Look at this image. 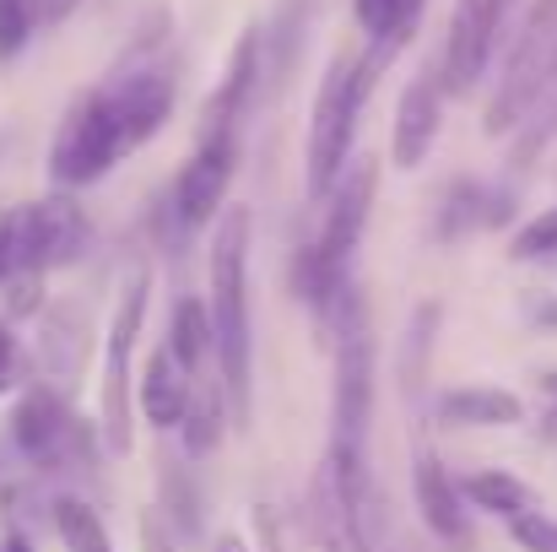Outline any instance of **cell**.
<instances>
[{
    "instance_id": "1",
    "label": "cell",
    "mask_w": 557,
    "mask_h": 552,
    "mask_svg": "<svg viewBox=\"0 0 557 552\" xmlns=\"http://www.w3.org/2000/svg\"><path fill=\"white\" fill-rule=\"evenodd\" d=\"M249 206H233L211 233V358L222 368V395L233 406V422H249Z\"/></svg>"
},
{
    "instance_id": "2",
    "label": "cell",
    "mask_w": 557,
    "mask_h": 552,
    "mask_svg": "<svg viewBox=\"0 0 557 552\" xmlns=\"http://www.w3.org/2000/svg\"><path fill=\"white\" fill-rule=\"evenodd\" d=\"M373 71L363 54H347L325 71L320 93H314V120H309V200H325L336 174L347 169V152H352V136H358V114H363V98L373 87Z\"/></svg>"
},
{
    "instance_id": "3",
    "label": "cell",
    "mask_w": 557,
    "mask_h": 552,
    "mask_svg": "<svg viewBox=\"0 0 557 552\" xmlns=\"http://www.w3.org/2000/svg\"><path fill=\"white\" fill-rule=\"evenodd\" d=\"M320 320L336 336V433H331V450H358L363 455V433H369V412H373V364H369V320H363L358 287L342 282V293L331 298V309Z\"/></svg>"
},
{
    "instance_id": "4",
    "label": "cell",
    "mask_w": 557,
    "mask_h": 552,
    "mask_svg": "<svg viewBox=\"0 0 557 552\" xmlns=\"http://www.w3.org/2000/svg\"><path fill=\"white\" fill-rule=\"evenodd\" d=\"M125 152H136V147H131V136H125L114 103H109L103 87H98V93H87V98H76V103L65 109V120H60V131H54V147H49V174H54V184L76 189V184L103 180Z\"/></svg>"
},
{
    "instance_id": "5",
    "label": "cell",
    "mask_w": 557,
    "mask_h": 552,
    "mask_svg": "<svg viewBox=\"0 0 557 552\" xmlns=\"http://www.w3.org/2000/svg\"><path fill=\"white\" fill-rule=\"evenodd\" d=\"M557 65V0H536L525 11V27L509 49V65L498 76V93L487 103V136H509L520 125V114L531 109V98L542 93V82L553 76Z\"/></svg>"
},
{
    "instance_id": "6",
    "label": "cell",
    "mask_w": 557,
    "mask_h": 552,
    "mask_svg": "<svg viewBox=\"0 0 557 552\" xmlns=\"http://www.w3.org/2000/svg\"><path fill=\"white\" fill-rule=\"evenodd\" d=\"M92 244V222L71 195H44L33 206H16V271H54L82 260Z\"/></svg>"
},
{
    "instance_id": "7",
    "label": "cell",
    "mask_w": 557,
    "mask_h": 552,
    "mask_svg": "<svg viewBox=\"0 0 557 552\" xmlns=\"http://www.w3.org/2000/svg\"><path fill=\"white\" fill-rule=\"evenodd\" d=\"M515 0H455V16H449V38H444V65H438V82L444 93H471L498 49V33H504V16H509Z\"/></svg>"
},
{
    "instance_id": "8",
    "label": "cell",
    "mask_w": 557,
    "mask_h": 552,
    "mask_svg": "<svg viewBox=\"0 0 557 552\" xmlns=\"http://www.w3.org/2000/svg\"><path fill=\"white\" fill-rule=\"evenodd\" d=\"M147 315V277H136L120 298L114 331H109V368H103V439L114 455H131V353Z\"/></svg>"
},
{
    "instance_id": "9",
    "label": "cell",
    "mask_w": 557,
    "mask_h": 552,
    "mask_svg": "<svg viewBox=\"0 0 557 552\" xmlns=\"http://www.w3.org/2000/svg\"><path fill=\"white\" fill-rule=\"evenodd\" d=\"M76 417L65 412V401L54 395V390H27L22 401H16V412H11V439H16V450L38 466V471H54V466H65L71 461V450H76Z\"/></svg>"
},
{
    "instance_id": "10",
    "label": "cell",
    "mask_w": 557,
    "mask_h": 552,
    "mask_svg": "<svg viewBox=\"0 0 557 552\" xmlns=\"http://www.w3.org/2000/svg\"><path fill=\"white\" fill-rule=\"evenodd\" d=\"M238 169V136H216V142H200V152L189 158V169L180 174L174 195H169V211L180 217V228H200L216 217L227 184Z\"/></svg>"
},
{
    "instance_id": "11",
    "label": "cell",
    "mask_w": 557,
    "mask_h": 552,
    "mask_svg": "<svg viewBox=\"0 0 557 552\" xmlns=\"http://www.w3.org/2000/svg\"><path fill=\"white\" fill-rule=\"evenodd\" d=\"M438 120H444V82L438 71H422L417 82H406L400 109H395V163L400 169H417L433 152Z\"/></svg>"
},
{
    "instance_id": "12",
    "label": "cell",
    "mask_w": 557,
    "mask_h": 552,
    "mask_svg": "<svg viewBox=\"0 0 557 552\" xmlns=\"http://www.w3.org/2000/svg\"><path fill=\"white\" fill-rule=\"evenodd\" d=\"M255 71H260V33L249 27L238 44H233V60H227V76L216 82L211 103H206V125H200V142H216V136H238V120L249 109V93H255Z\"/></svg>"
},
{
    "instance_id": "13",
    "label": "cell",
    "mask_w": 557,
    "mask_h": 552,
    "mask_svg": "<svg viewBox=\"0 0 557 552\" xmlns=\"http://www.w3.org/2000/svg\"><path fill=\"white\" fill-rule=\"evenodd\" d=\"M411 493H417V510L428 520V531L449 548H471V526H466V510H460V488L449 482V471L433 461V455H417L411 466Z\"/></svg>"
},
{
    "instance_id": "14",
    "label": "cell",
    "mask_w": 557,
    "mask_h": 552,
    "mask_svg": "<svg viewBox=\"0 0 557 552\" xmlns=\"http://www.w3.org/2000/svg\"><path fill=\"white\" fill-rule=\"evenodd\" d=\"M195 373L174 364V353L163 347V353H152L147 368H141V379H136V406H141V417L152 422V428H180L185 422V406H189V384Z\"/></svg>"
},
{
    "instance_id": "15",
    "label": "cell",
    "mask_w": 557,
    "mask_h": 552,
    "mask_svg": "<svg viewBox=\"0 0 557 552\" xmlns=\"http://www.w3.org/2000/svg\"><path fill=\"white\" fill-rule=\"evenodd\" d=\"M309 526H314V542L325 552H369V537H363L358 515L347 510V499H342V488H336L325 461H320L314 488H309Z\"/></svg>"
},
{
    "instance_id": "16",
    "label": "cell",
    "mask_w": 557,
    "mask_h": 552,
    "mask_svg": "<svg viewBox=\"0 0 557 552\" xmlns=\"http://www.w3.org/2000/svg\"><path fill=\"white\" fill-rule=\"evenodd\" d=\"M438 422H460V428H509V422H525V401L509 395V390L471 384V390H449V395L438 401Z\"/></svg>"
},
{
    "instance_id": "17",
    "label": "cell",
    "mask_w": 557,
    "mask_h": 552,
    "mask_svg": "<svg viewBox=\"0 0 557 552\" xmlns=\"http://www.w3.org/2000/svg\"><path fill=\"white\" fill-rule=\"evenodd\" d=\"M504 217H509V200L487 195L476 180H460V184H449V195H444L438 238H455V233H471V228H482V222H504Z\"/></svg>"
},
{
    "instance_id": "18",
    "label": "cell",
    "mask_w": 557,
    "mask_h": 552,
    "mask_svg": "<svg viewBox=\"0 0 557 552\" xmlns=\"http://www.w3.org/2000/svg\"><path fill=\"white\" fill-rule=\"evenodd\" d=\"M476 510H487V515H504V520H520V515H536V493L520 482V477H509V471H476V477H466V488H460Z\"/></svg>"
},
{
    "instance_id": "19",
    "label": "cell",
    "mask_w": 557,
    "mask_h": 552,
    "mask_svg": "<svg viewBox=\"0 0 557 552\" xmlns=\"http://www.w3.org/2000/svg\"><path fill=\"white\" fill-rule=\"evenodd\" d=\"M557 142V65L553 76L542 82V93L531 98V109L520 114V125H515V163L525 169V163H536V152Z\"/></svg>"
},
{
    "instance_id": "20",
    "label": "cell",
    "mask_w": 557,
    "mask_h": 552,
    "mask_svg": "<svg viewBox=\"0 0 557 552\" xmlns=\"http://www.w3.org/2000/svg\"><path fill=\"white\" fill-rule=\"evenodd\" d=\"M169 353L185 373H200V364L211 358V320L195 298H180L174 304V326H169Z\"/></svg>"
},
{
    "instance_id": "21",
    "label": "cell",
    "mask_w": 557,
    "mask_h": 552,
    "mask_svg": "<svg viewBox=\"0 0 557 552\" xmlns=\"http://www.w3.org/2000/svg\"><path fill=\"white\" fill-rule=\"evenodd\" d=\"M82 331H87V320L82 315H71V309H60L49 326H44V368L49 373H60V379H76V368H82Z\"/></svg>"
},
{
    "instance_id": "22",
    "label": "cell",
    "mask_w": 557,
    "mask_h": 552,
    "mask_svg": "<svg viewBox=\"0 0 557 552\" xmlns=\"http://www.w3.org/2000/svg\"><path fill=\"white\" fill-rule=\"evenodd\" d=\"M54 526H60V542L65 552H109V537H103V520L82 504V499H60L54 504Z\"/></svg>"
},
{
    "instance_id": "23",
    "label": "cell",
    "mask_w": 557,
    "mask_h": 552,
    "mask_svg": "<svg viewBox=\"0 0 557 552\" xmlns=\"http://www.w3.org/2000/svg\"><path fill=\"white\" fill-rule=\"evenodd\" d=\"M185 450L189 455H211L216 450V439H222V406H216V395H206V390H189V406H185Z\"/></svg>"
},
{
    "instance_id": "24",
    "label": "cell",
    "mask_w": 557,
    "mask_h": 552,
    "mask_svg": "<svg viewBox=\"0 0 557 552\" xmlns=\"http://www.w3.org/2000/svg\"><path fill=\"white\" fill-rule=\"evenodd\" d=\"M38 27V0H0V54H16Z\"/></svg>"
},
{
    "instance_id": "25",
    "label": "cell",
    "mask_w": 557,
    "mask_h": 552,
    "mask_svg": "<svg viewBox=\"0 0 557 552\" xmlns=\"http://www.w3.org/2000/svg\"><path fill=\"white\" fill-rule=\"evenodd\" d=\"M509 255H515V260H547V255H557V206L520 228V238H515Z\"/></svg>"
},
{
    "instance_id": "26",
    "label": "cell",
    "mask_w": 557,
    "mask_h": 552,
    "mask_svg": "<svg viewBox=\"0 0 557 552\" xmlns=\"http://www.w3.org/2000/svg\"><path fill=\"white\" fill-rule=\"evenodd\" d=\"M195 493H189V482H185V471L180 466H169V515H174V526L185 531V537H195L200 531V520H195Z\"/></svg>"
},
{
    "instance_id": "27",
    "label": "cell",
    "mask_w": 557,
    "mask_h": 552,
    "mask_svg": "<svg viewBox=\"0 0 557 552\" xmlns=\"http://www.w3.org/2000/svg\"><path fill=\"white\" fill-rule=\"evenodd\" d=\"M509 526H515V542L525 552H557V520H547V515H520Z\"/></svg>"
},
{
    "instance_id": "28",
    "label": "cell",
    "mask_w": 557,
    "mask_h": 552,
    "mask_svg": "<svg viewBox=\"0 0 557 552\" xmlns=\"http://www.w3.org/2000/svg\"><path fill=\"white\" fill-rule=\"evenodd\" d=\"M16 277V206H0V282Z\"/></svg>"
},
{
    "instance_id": "29",
    "label": "cell",
    "mask_w": 557,
    "mask_h": 552,
    "mask_svg": "<svg viewBox=\"0 0 557 552\" xmlns=\"http://www.w3.org/2000/svg\"><path fill=\"white\" fill-rule=\"evenodd\" d=\"M38 293H44V277L16 271V277H11V315H33V309H38Z\"/></svg>"
},
{
    "instance_id": "30",
    "label": "cell",
    "mask_w": 557,
    "mask_h": 552,
    "mask_svg": "<svg viewBox=\"0 0 557 552\" xmlns=\"http://www.w3.org/2000/svg\"><path fill=\"white\" fill-rule=\"evenodd\" d=\"M255 531H260V548L265 552H287L282 548V531H276V510H271V504L255 510Z\"/></svg>"
},
{
    "instance_id": "31",
    "label": "cell",
    "mask_w": 557,
    "mask_h": 552,
    "mask_svg": "<svg viewBox=\"0 0 557 552\" xmlns=\"http://www.w3.org/2000/svg\"><path fill=\"white\" fill-rule=\"evenodd\" d=\"M11 373H16V336H11V326L0 320V390L11 384Z\"/></svg>"
},
{
    "instance_id": "32",
    "label": "cell",
    "mask_w": 557,
    "mask_h": 552,
    "mask_svg": "<svg viewBox=\"0 0 557 552\" xmlns=\"http://www.w3.org/2000/svg\"><path fill=\"white\" fill-rule=\"evenodd\" d=\"M141 552H174L169 548V537H163V526H158L152 515L141 520Z\"/></svg>"
},
{
    "instance_id": "33",
    "label": "cell",
    "mask_w": 557,
    "mask_h": 552,
    "mask_svg": "<svg viewBox=\"0 0 557 552\" xmlns=\"http://www.w3.org/2000/svg\"><path fill=\"white\" fill-rule=\"evenodd\" d=\"M82 0H38V22H65Z\"/></svg>"
},
{
    "instance_id": "34",
    "label": "cell",
    "mask_w": 557,
    "mask_h": 552,
    "mask_svg": "<svg viewBox=\"0 0 557 552\" xmlns=\"http://www.w3.org/2000/svg\"><path fill=\"white\" fill-rule=\"evenodd\" d=\"M0 552H33L27 531H22V526H11V531H5V548H0Z\"/></svg>"
},
{
    "instance_id": "35",
    "label": "cell",
    "mask_w": 557,
    "mask_h": 552,
    "mask_svg": "<svg viewBox=\"0 0 557 552\" xmlns=\"http://www.w3.org/2000/svg\"><path fill=\"white\" fill-rule=\"evenodd\" d=\"M542 384H547V390H553V395H557V373H553V379H542ZM542 428H547V439H557V406H553V412H547V422H542Z\"/></svg>"
},
{
    "instance_id": "36",
    "label": "cell",
    "mask_w": 557,
    "mask_h": 552,
    "mask_svg": "<svg viewBox=\"0 0 557 552\" xmlns=\"http://www.w3.org/2000/svg\"><path fill=\"white\" fill-rule=\"evenodd\" d=\"M536 320H542V326H557V298L553 304H542V315H536Z\"/></svg>"
},
{
    "instance_id": "37",
    "label": "cell",
    "mask_w": 557,
    "mask_h": 552,
    "mask_svg": "<svg viewBox=\"0 0 557 552\" xmlns=\"http://www.w3.org/2000/svg\"><path fill=\"white\" fill-rule=\"evenodd\" d=\"M216 552H244V542H238V537H222V542H216Z\"/></svg>"
},
{
    "instance_id": "38",
    "label": "cell",
    "mask_w": 557,
    "mask_h": 552,
    "mask_svg": "<svg viewBox=\"0 0 557 552\" xmlns=\"http://www.w3.org/2000/svg\"><path fill=\"white\" fill-rule=\"evenodd\" d=\"M406 5H411V11H417V16H422V5H428V0H406Z\"/></svg>"
}]
</instances>
